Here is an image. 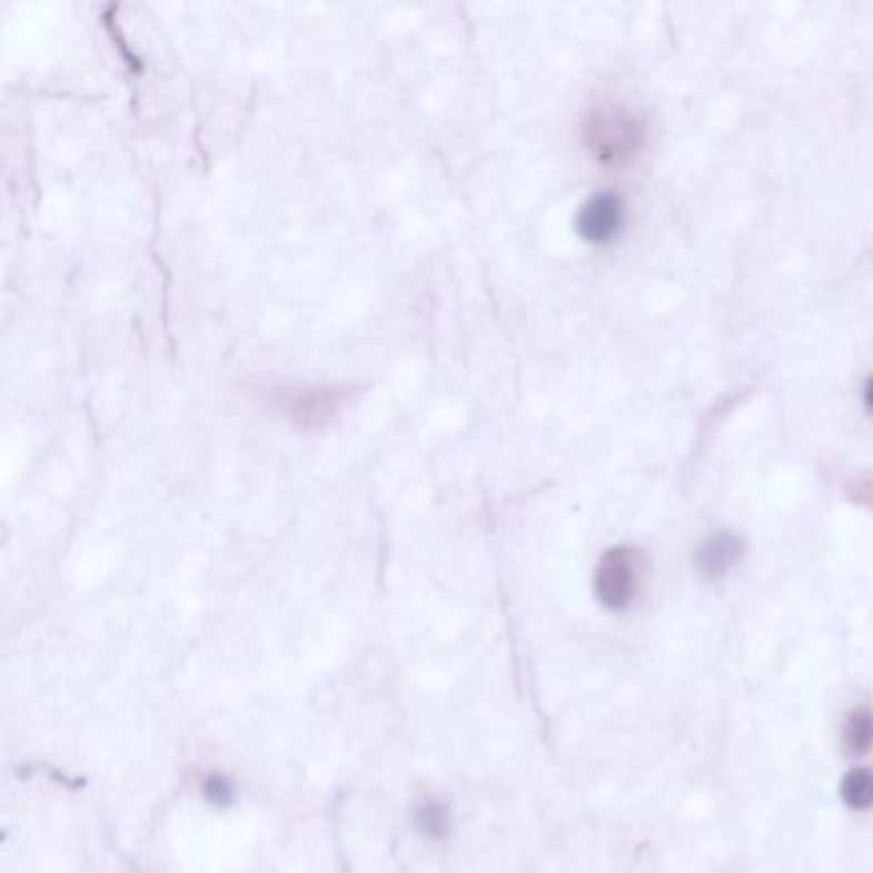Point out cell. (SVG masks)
Returning a JSON list of instances; mask_svg holds the SVG:
<instances>
[{
  "instance_id": "1",
  "label": "cell",
  "mask_w": 873,
  "mask_h": 873,
  "mask_svg": "<svg viewBox=\"0 0 873 873\" xmlns=\"http://www.w3.org/2000/svg\"><path fill=\"white\" fill-rule=\"evenodd\" d=\"M582 137L592 157L607 167H621L631 162L641 149L643 126L628 108L597 106L584 118Z\"/></svg>"
},
{
  "instance_id": "2",
  "label": "cell",
  "mask_w": 873,
  "mask_h": 873,
  "mask_svg": "<svg viewBox=\"0 0 873 873\" xmlns=\"http://www.w3.org/2000/svg\"><path fill=\"white\" fill-rule=\"evenodd\" d=\"M349 400V387L302 385V387H275L269 393V405L298 430H320L341 413Z\"/></svg>"
},
{
  "instance_id": "3",
  "label": "cell",
  "mask_w": 873,
  "mask_h": 873,
  "mask_svg": "<svg viewBox=\"0 0 873 873\" xmlns=\"http://www.w3.org/2000/svg\"><path fill=\"white\" fill-rule=\"evenodd\" d=\"M643 558L633 548H613L599 558L595 592L602 607L625 609L638 595Z\"/></svg>"
},
{
  "instance_id": "4",
  "label": "cell",
  "mask_w": 873,
  "mask_h": 873,
  "mask_svg": "<svg viewBox=\"0 0 873 873\" xmlns=\"http://www.w3.org/2000/svg\"><path fill=\"white\" fill-rule=\"evenodd\" d=\"M625 226V206L615 192H597L582 202L576 214V231L589 244L613 241Z\"/></svg>"
},
{
  "instance_id": "5",
  "label": "cell",
  "mask_w": 873,
  "mask_h": 873,
  "mask_svg": "<svg viewBox=\"0 0 873 873\" xmlns=\"http://www.w3.org/2000/svg\"><path fill=\"white\" fill-rule=\"evenodd\" d=\"M741 556L743 540L735 538L733 533H717V536L707 538L697 550V569L705 574L707 579H720V576H725L741 562Z\"/></svg>"
},
{
  "instance_id": "6",
  "label": "cell",
  "mask_w": 873,
  "mask_h": 873,
  "mask_svg": "<svg viewBox=\"0 0 873 873\" xmlns=\"http://www.w3.org/2000/svg\"><path fill=\"white\" fill-rule=\"evenodd\" d=\"M843 743L847 753L863 756V753L873 751V710L871 707H855L845 720L843 727Z\"/></svg>"
},
{
  "instance_id": "7",
  "label": "cell",
  "mask_w": 873,
  "mask_h": 873,
  "mask_svg": "<svg viewBox=\"0 0 873 873\" xmlns=\"http://www.w3.org/2000/svg\"><path fill=\"white\" fill-rule=\"evenodd\" d=\"M843 802L855 812L873 810V771L871 768H853L847 771L841 784Z\"/></svg>"
},
{
  "instance_id": "8",
  "label": "cell",
  "mask_w": 873,
  "mask_h": 873,
  "mask_svg": "<svg viewBox=\"0 0 873 873\" xmlns=\"http://www.w3.org/2000/svg\"><path fill=\"white\" fill-rule=\"evenodd\" d=\"M415 827H418V833H423L426 837H444L448 833V807L446 804H440L438 800H423L420 804H415Z\"/></svg>"
},
{
  "instance_id": "9",
  "label": "cell",
  "mask_w": 873,
  "mask_h": 873,
  "mask_svg": "<svg viewBox=\"0 0 873 873\" xmlns=\"http://www.w3.org/2000/svg\"><path fill=\"white\" fill-rule=\"evenodd\" d=\"M202 796L216 807H228L234 802V786L226 776L210 774L206 782H202Z\"/></svg>"
},
{
  "instance_id": "10",
  "label": "cell",
  "mask_w": 873,
  "mask_h": 873,
  "mask_svg": "<svg viewBox=\"0 0 873 873\" xmlns=\"http://www.w3.org/2000/svg\"><path fill=\"white\" fill-rule=\"evenodd\" d=\"M863 403H866L869 413L873 415V377L866 383V389H863Z\"/></svg>"
}]
</instances>
